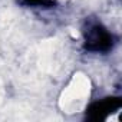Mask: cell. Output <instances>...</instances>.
<instances>
[{
    "label": "cell",
    "instance_id": "cell-1",
    "mask_svg": "<svg viewBox=\"0 0 122 122\" xmlns=\"http://www.w3.org/2000/svg\"><path fill=\"white\" fill-rule=\"evenodd\" d=\"M91 92V81L83 73H76L69 82L68 88L62 92L59 106L65 112H79V102H85Z\"/></svg>",
    "mask_w": 122,
    "mask_h": 122
},
{
    "label": "cell",
    "instance_id": "cell-2",
    "mask_svg": "<svg viewBox=\"0 0 122 122\" xmlns=\"http://www.w3.org/2000/svg\"><path fill=\"white\" fill-rule=\"evenodd\" d=\"M69 30H71V35H72L73 37H78V36H79V33H78V32H75L73 29H69Z\"/></svg>",
    "mask_w": 122,
    "mask_h": 122
}]
</instances>
